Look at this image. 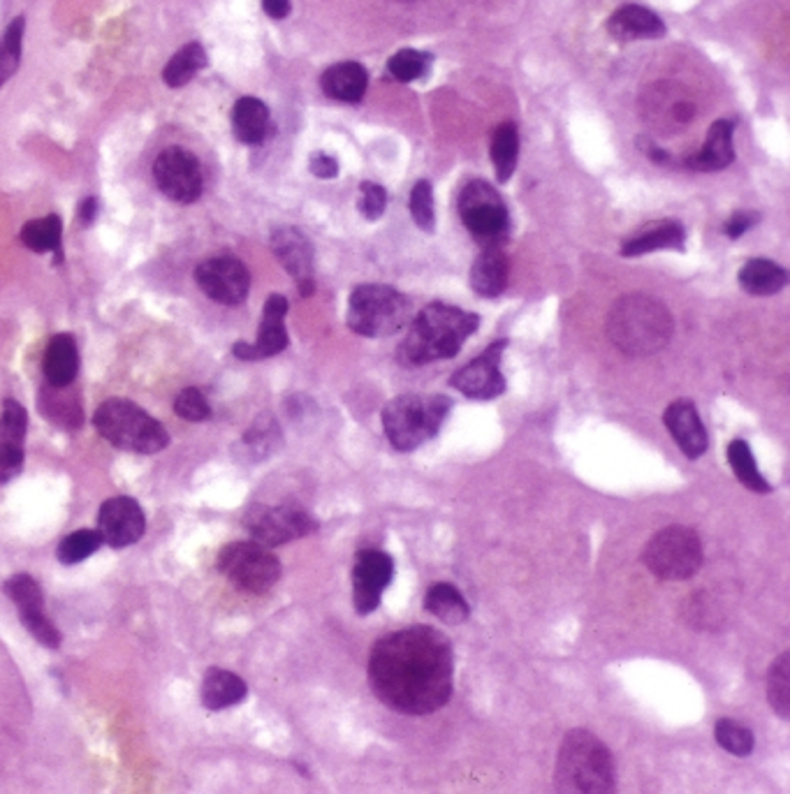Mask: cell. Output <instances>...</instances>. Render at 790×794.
I'll list each match as a JSON object with an SVG mask.
<instances>
[{
  "instance_id": "cell-41",
  "label": "cell",
  "mask_w": 790,
  "mask_h": 794,
  "mask_svg": "<svg viewBox=\"0 0 790 794\" xmlns=\"http://www.w3.org/2000/svg\"><path fill=\"white\" fill-rule=\"evenodd\" d=\"M430 64H432L430 54L415 49H401L388 60V70L397 81H401V84H409V81L422 79L427 74Z\"/></svg>"
},
{
  "instance_id": "cell-21",
  "label": "cell",
  "mask_w": 790,
  "mask_h": 794,
  "mask_svg": "<svg viewBox=\"0 0 790 794\" xmlns=\"http://www.w3.org/2000/svg\"><path fill=\"white\" fill-rule=\"evenodd\" d=\"M733 160V120L721 118L709 128L702 149L686 160V168H691L694 172H719L731 165Z\"/></svg>"
},
{
  "instance_id": "cell-25",
  "label": "cell",
  "mask_w": 790,
  "mask_h": 794,
  "mask_svg": "<svg viewBox=\"0 0 790 794\" xmlns=\"http://www.w3.org/2000/svg\"><path fill=\"white\" fill-rule=\"evenodd\" d=\"M686 232L675 220H661L644 226L636 237L628 239L621 246L623 257H636L654 251H684Z\"/></svg>"
},
{
  "instance_id": "cell-37",
  "label": "cell",
  "mask_w": 790,
  "mask_h": 794,
  "mask_svg": "<svg viewBox=\"0 0 790 794\" xmlns=\"http://www.w3.org/2000/svg\"><path fill=\"white\" fill-rule=\"evenodd\" d=\"M714 739L723 750L737 758H748L756 748L754 732L733 718H719L714 723Z\"/></svg>"
},
{
  "instance_id": "cell-35",
  "label": "cell",
  "mask_w": 790,
  "mask_h": 794,
  "mask_svg": "<svg viewBox=\"0 0 790 794\" xmlns=\"http://www.w3.org/2000/svg\"><path fill=\"white\" fill-rule=\"evenodd\" d=\"M767 702L781 721L790 718V654H783L772 663L767 675Z\"/></svg>"
},
{
  "instance_id": "cell-44",
  "label": "cell",
  "mask_w": 790,
  "mask_h": 794,
  "mask_svg": "<svg viewBox=\"0 0 790 794\" xmlns=\"http://www.w3.org/2000/svg\"><path fill=\"white\" fill-rule=\"evenodd\" d=\"M174 413L186 422H205L211 417V405L197 387H186L174 401Z\"/></svg>"
},
{
  "instance_id": "cell-13",
  "label": "cell",
  "mask_w": 790,
  "mask_h": 794,
  "mask_svg": "<svg viewBox=\"0 0 790 794\" xmlns=\"http://www.w3.org/2000/svg\"><path fill=\"white\" fill-rule=\"evenodd\" d=\"M195 283L209 299L226 303V307H239L249 297L251 274L239 257L218 255L197 264Z\"/></svg>"
},
{
  "instance_id": "cell-38",
  "label": "cell",
  "mask_w": 790,
  "mask_h": 794,
  "mask_svg": "<svg viewBox=\"0 0 790 794\" xmlns=\"http://www.w3.org/2000/svg\"><path fill=\"white\" fill-rule=\"evenodd\" d=\"M66 387H51L49 392L43 394V413L47 415V419H51L56 426H64V429H79L82 424V408L72 401L64 396Z\"/></svg>"
},
{
  "instance_id": "cell-18",
  "label": "cell",
  "mask_w": 790,
  "mask_h": 794,
  "mask_svg": "<svg viewBox=\"0 0 790 794\" xmlns=\"http://www.w3.org/2000/svg\"><path fill=\"white\" fill-rule=\"evenodd\" d=\"M286 315H288V299L283 295H270L265 311H262V322L257 330L255 343H234V357L257 361L267 359L288 348V330H286Z\"/></svg>"
},
{
  "instance_id": "cell-30",
  "label": "cell",
  "mask_w": 790,
  "mask_h": 794,
  "mask_svg": "<svg viewBox=\"0 0 790 794\" xmlns=\"http://www.w3.org/2000/svg\"><path fill=\"white\" fill-rule=\"evenodd\" d=\"M424 609L448 625H459L471 617L469 602H466V598L459 594V588H455L448 582L434 584L427 590V596H424Z\"/></svg>"
},
{
  "instance_id": "cell-10",
  "label": "cell",
  "mask_w": 790,
  "mask_h": 794,
  "mask_svg": "<svg viewBox=\"0 0 790 794\" xmlns=\"http://www.w3.org/2000/svg\"><path fill=\"white\" fill-rule=\"evenodd\" d=\"M459 216L482 246H501L511 232V216L503 197L488 181H471L459 195Z\"/></svg>"
},
{
  "instance_id": "cell-40",
  "label": "cell",
  "mask_w": 790,
  "mask_h": 794,
  "mask_svg": "<svg viewBox=\"0 0 790 794\" xmlns=\"http://www.w3.org/2000/svg\"><path fill=\"white\" fill-rule=\"evenodd\" d=\"M100 544H103V538H100L98 531H75L70 536L64 538V542L58 544L56 549V559L64 565H75L87 561L93 552H98Z\"/></svg>"
},
{
  "instance_id": "cell-48",
  "label": "cell",
  "mask_w": 790,
  "mask_h": 794,
  "mask_svg": "<svg viewBox=\"0 0 790 794\" xmlns=\"http://www.w3.org/2000/svg\"><path fill=\"white\" fill-rule=\"evenodd\" d=\"M311 172L318 179H336L339 176V162L328 153H316L311 158Z\"/></svg>"
},
{
  "instance_id": "cell-9",
  "label": "cell",
  "mask_w": 790,
  "mask_h": 794,
  "mask_svg": "<svg viewBox=\"0 0 790 794\" xmlns=\"http://www.w3.org/2000/svg\"><path fill=\"white\" fill-rule=\"evenodd\" d=\"M218 573L226 577L234 588L244 594H267L280 579L283 567L278 559L270 552V546L255 540L230 542L218 554Z\"/></svg>"
},
{
  "instance_id": "cell-36",
  "label": "cell",
  "mask_w": 790,
  "mask_h": 794,
  "mask_svg": "<svg viewBox=\"0 0 790 794\" xmlns=\"http://www.w3.org/2000/svg\"><path fill=\"white\" fill-rule=\"evenodd\" d=\"M280 442V431H278V424L274 422V417L265 415L260 417L251 429L244 434V438H241V447H244V452L253 459V461H260L270 457L276 447Z\"/></svg>"
},
{
  "instance_id": "cell-34",
  "label": "cell",
  "mask_w": 790,
  "mask_h": 794,
  "mask_svg": "<svg viewBox=\"0 0 790 794\" xmlns=\"http://www.w3.org/2000/svg\"><path fill=\"white\" fill-rule=\"evenodd\" d=\"M22 243L33 253H56L60 251V239H64V226L58 216L35 218L22 228Z\"/></svg>"
},
{
  "instance_id": "cell-29",
  "label": "cell",
  "mask_w": 790,
  "mask_h": 794,
  "mask_svg": "<svg viewBox=\"0 0 790 794\" xmlns=\"http://www.w3.org/2000/svg\"><path fill=\"white\" fill-rule=\"evenodd\" d=\"M737 278L744 292L754 297H772L786 288L788 272L772 260L756 257L744 264Z\"/></svg>"
},
{
  "instance_id": "cell-45",
  "label": "cell",
  "mask_w": 790,
  "mask_h": 794,
  "mask_svg": "<svg viewBox=\"0 0 790 794\" xmlns=\"http://www.w3.org/2000/svg\"><path fill=\"white\" fill-rule=\"evenodd\" d=\"M359 214L367 220H378L385 214V207H388V193H385L382 186L371 181H364L359 186Z\"/></svg>"
},
{
  "instance_id": "cell-32",
  "label": "cell",
  "mask_w": 790,
  "mask_h": 794,
  "mask_svg": "<svg viewBox=\"0 0 790 794\" xmlns=\"http://www.w3.org/2000/svg\"><path fill=\"white\" fill-rule=\"evenodd\" d=\"M202 68H207V51L202 49L199 43H191L186 47H181L168 60V66L163 70V81L170 89H181L186 87L188 81H193Z\"/></svg>"
},
{
  "instance_id": "cell-22",
  "label": "cell",
  "mask_w": 790,
  "mask_h": 794,
  "mask_svg": "<svg viewBox=\"0 0 790 794\" xmlns=\"http://www.w3.org/2000/svg\"><path fill=\"white\" fill-rule=\"evenodd\" d=\"M508 276H511L508 255L501 251V246H484L471 267V288L476 295L484 299H494L505 290Z\"/></svg>"
},
{
  "instance_id": "cell-46",
  "label": "cell",
  "mask_w": 790,
  "mask_h": 794,
  "mask_svg": "<svg viewBox=\"0 0 790 794\" xmlns=\"http://www.w3.org/2000/svg\"><path fill=\"white\" fill-rule=\"evenodd\" d=\"M24 468V445L0 442V484L10 482Z\"/></svg>"
},
{
  "instance_id": "cell-26",
  "label": "cell",
  "mask_w": 790,
  "mask_h": 794,
  "mask_svg": "<svg viewBox=\"0 0 790 794\" xmlns=\"http://www.w3.org/2000/svg\"><path fill=\"white\" fill-rule=\"evenodd\" d=\"M270 126H272L270 107L262 103V100L253 95L237 100V105L232 110V130L241 145L249 147L262 145L270 135Z\"/></svg>"
},
{
  "instance_id": "cell-20",
  "label": "cell",
  "mask_w": 790,
  "mask_h": 794,
  "mask_svg": "<svg viewBox=\"0 0 790 794\" xmlns=\"http://www.w3.org/2000/svg\"><path fill=\"white\" fill-rule=\"evenodd\" d=\"M663 422L679 450L686 454V459L696 461L707 452V445H709L707 429H705V424L698 415L694 401H688V399L673 401L665 408Z\"/></svg>"
},
{
  "instance_id": "cell-28",
  "label": "cell",
  "mask_w": 790,
  "mask_h": 794,
  "mask_svg": "<svg viewBox=\"0 0 790 794\" xmlns=\"http://www.w3.org/2000/svg\"><path fill=\"white\" fill-rule=\"evenodd\" d=\"M247 681L237 677L234 671L214 667L207 671L205 681H202V702H205L207 709L211 711H220V709H230L234 704H239L241 700L247 698Z\"/></svg>"
},
{
  "instance_id": "cell-33",
  "label": "cell",
  "mask_w": 790,
  "mask_h": 794,
  "mask_svg": "<svg viewBox=\"0 0 790 794\" xmlns=\"http://www.w3.org/2000/svg\"><path fill=\"white\" fill-rule=\"evenodd\" d=\"M728 463H731L733 473L748 488V492H756V494L772 492V486H769V482L758 471L756 459L752 454V447H748L746 440L737 438V440H733L731 445H728Z\"/></svg>"
},
{
  "instance_id": "cell-15",
  "label": "cell",
  "mask_w": 790,
  "mask_h": 794,
  "mask_svg": "<svg viewBox=\"0 0 790 794\" xmlns=\"http://www.w3.org/2000/svg\"><path fill=\"white\" fill-rule=\"evenodd\" d=\"M394 577V561L380 549L357 552L353 565V605L359 617H369L380 607L382 590Z\"/></svg>"
},
{
  "instance_id": "cell-49",
  "label": "cell",
  "mask_w": 790,
  "mask_h": 794,
  "mask_svg": "<svg viewBox=\"0 0 790 794\" xmlns=\"http://www.w3.org/2000/svg\"><path fill=\"white\" fill-rule=\"evenodd\" d=\"M262 8L272 19H286L290 14V0H262Z\"/></svg>"
},
{
  "instance_id": "cell-8",
  "label": "cell",
  "mask_w": 790,
  "mask_h": 794,
  "mask_svg": "<svg viewBox=\"0 0 790 794\" xmlns=\"http://www.w3.org/2000/svg\"><path fill=\"white\" fill-rule=\"evenodd\" d=\"M644 565L663 582H686L700 573L705 554L700 536L688 526H667L642 552Z\"/></svg>"
},
{
  "instance_id": "cell-43",
  "label": "cell",
  "mask_w": 790,
  "mask_h": 794,
  "mask_svg": "<svg viewBox=\"0 0 790 794\" xmlns=\"http://www.w3.org/2000/svg\"><path fill=\"white\" fill-rule=\"evenodd\" d=\"M411 216L415 226L424 232H434L436 211H434V191L430 181H417L411 193Z\"/></svg>"
},
{
  "instance_id": "cell-31",
  "label": "cell",
  "mask_w": 790,
  "mask_h": 794,
  "mask_svg": "<svg viewBox=\"0 0 790 794\" xmlns=\"http://www.w3.org/2000/svg\"><path fill=\"white\" fill-rule=\"evenodd\" d=\"M490 156H492V165L496 170L499 181L508 183L511 176L515 174L517 158H519V135H517L515 124H501L492 133Z\"/></svg>"
},
{
  "instance_id": "cell-50",
  "label": "cell",
  "mask_w": 790,
  "mask_h": 794,
  "mask_svg": "<svg viewBox=\"0 0 790 794\" xmlns=\"http://www.w3.org/2000/svg\"><path fill=\"white\" fill-rule=\"evenodd\" d=\"M95 216H98V199L87 197L82 205H79V220H82L84 226H91V222L95 220Z\"/></svg>"
},
{
  "instance_id": "cell-7",
  "label": "cell",
  "mask_w": 790,
  "mask_h": 794,
  "mask_svg": "<svg viewBox=\"0 0 790 794\" xmlns=\"http://www.w3.org/2000/svg\"><path fill=\"white\" fill-rule=\"evenodd\" d=\"M411 315L413 307L407 295H401L390 285L364 283L351 292L346 322L359 336L385 338L407 327Z\"/></svg>"
},
{
  "instance_id": "cell-1",
  "label": "cell",
  "mask_w": 790,
  "mask_h": 794,
  "mask_svg": "<svg viewBox=\"0 0 790 794\" xmlns=\"http://www.w3.org/2000/svg\"><path fill=\"white\" fill-rule=\"evenodd\" d=\"M369 686L380 704L403 716H430L453 698L455 651L432 625L382 635L369 656Z\"/></svg>"
},
{
  "instance_id": "cell-27",
  "label": "cell",
  "mask_w": 790,
  "mask_h": 794,
  "mask_svg": "<svg viewBox=\"0 0 790 794\" xmlns=\"http://www.w3.org/2000/svg\"><path fill=\"white\" fill-rule=\"evenodd\" d=\"M45 378L51 387H70L79 371L77 343L70 334H56L45 353Z\"/></svg>"
},
{
  "instance_id": "cell-4",
  "label": "cell",
  "mask_w": 790,
  "mask_h": 794,
  "mask_svg": "<svg viewBox=\"0 0 790 794\" xmlns=\"http://www.w3.org/2000/svg\"><path fill=\"white\" fill-rule=\"evenodd\" d=\"M557 792H580V794H607L617 790V767L610 748H607L594 732L577 727L563 737L557 773Z\"/></svg>"
},
{
  "instance_id": "cell-39",
  "label": "cell",
  "mask_w": 790,
  "mask_h": 794,
  "mask_svg": "<svg viewBox=\"0 0 790 794\" xmlns=\"http://www.w3.org/2000/svg\"><path fill=\"white\" fill-rule=\"evenodd\" d=\"M24 28H26V19L16 16L12 19L5 35L0 37V87L5 84V81L19 70V64H22Z\"/></svg>"
},
{
  "instance_id": "cell-47",
  "label": "cell",
  "mask_w": 790,
  "mask_h": 794,
  "mask_svg": "<svg viewBox=\"0 0 790 794\" xmlns=\"http://www.w3.org/2000/svg\"><path fill=\"white\" fill-rule=\"evenodd\" d=\"M756 220H758V214L737 211L731 220L725 222V234L731 239H740L746 230H752L756 226Z\"/></svg>"
},
{
  "instance_id": "cell-24",
  "label": "cell",
  "mask_w": 790,
  "mask_h": 794,
  "mask_svg": "<svg viewBox=\"0 0 790 794\" xmlns=\"http://www.w3.org/2000/svg\"><path fill=\"white\" fill-rule=\"evenodd\" d=\"M320 87L332 100L355 105L367 93L369 74L355 60H343V64H336L322 72Z\"/></svg>"
},
{
  "instance_id": "cell-12",
  "label": "cell",
  "mask_w": 790,
  "mask_h": 794,
  "mask_svg": "<svg viewBox=\"0 0 790 794\" xmlns=\"http://www.w3.org/2000/svg\"><path fill=\"white\" fill-rule=\"evenodd\" d=\"M153 181L165 197L179 205H193L205 191V174L199 160L184 147H170L153 162Z\"/></svg>"
},
{
  "instance_id": "cell-5",
  "label": "cell",
  "mask_w": 790,
  "mask_h": 794,
  "mask_svg": "<svg viewBox=\"0 0 790 794\" xmlns=\"http://www.w3.org/2000/svg\"><path fill=\"white\" fill-rule=\"evenodd\" d=\"M450 408L453 399L443 394H401L382 408V431L394 450L413 452L440 431Z\"/></svg>"
},
{
  "instance_id": "cell-19",
  "label": "cell",
  "mask_w": 790,
  "mask_h": 794,
  "mask_svg": "<svg viewBox=\"0 0 790 794\" xmlns=\"http://www.w3.org/2000/svg\"><path fill=\"white\" fill-rule=\"evenodd\" d=\"M272 251L299 288L301 297H311L316 290L313 278V246L309 237L297 228H276L272 232Z\"/></svg>"
},
{
  "instance_id": "cell-14",
  "label": "cell",
  "mask_w": 790,
  "mask_h": 794,
  "mask_svg": "<svg viewBox=\"0 0 790 794\" xmlns=\"http://www.w3.org/2000/svg\"><path fill=\"white\" fill-rule=\"evenodd\" d=\"M508 348V338H499L488 345L480 357L469 361L450 378V387L473 401H492L505 392V378L501 373L503 350Z\"/></svg>"
},
{
  "instance_id": "cell-2",
  "label": "cell",
  "mask_w": 790,
  "mask_h": 794,
  "mask_svg": "<svg viewBox=\"0 0 790 794\" xmlns=\"http://www.w3.org/2000/svg\"><path fill=\"white\" fill-rule=\"evenodd\" d=\"M478 327L480 318L476 313L434 301L413 318L407 338L399 345V361L407 366H424L453 359Z\"/></svg>"
},
{
  "instance_id": "cell-42",
  "label": "cell",
  "mask_w": 790,
  "mask_h": 794,
  "mask_svg": "<svg viewBox=\"0 0 790 794\" xmlns=\"http://www.w3.org/2000/svg\"><path fill=\"white\" fill-rule=\"evenodd\" d=\"M28 429V415L22 403L8 399L0 413V442L3 445H24Z\"/></svg>"
},
{
  "instance_id": "cell-6",
  "label": "cell",
  "mask_w": 790,
  "mask_h": 794,
  "mask_svg": "<svg viewBox=\"0 0 790 794\" xmlns=\"http://www.w3.org/2000/svg\"><path fill=\"white\" fill-rule=\"evenodd\" d=\"M95 431L118 450L156 454L170 445V434L156 417L128 399H107L93 415Z\"/></svg>"
},
{
  "instance_id": "cell-11",
  "label": "cell",
  "mask_w": 790,
  "mask_h": 794,
  "mask_svg": "<svg viewBox=\"0 0 790 794\" xmlns=\"http://www.w3.org/2000/svg\"><path fill=\"white\" fill-rule=\"evenodd\" d=\"M251 538L265 546H280L318 531V521L301 505H251L244 515Z\"/></svg>"
},
{
  "instance_id": "cell-16",
  "label": "cell",
  "mask_w": 790,
  "mask_h": 794,
  "mask_svg": "<svg viewBox=\"0 0 790 794\" xmlns=\"http://www.w3.org/2000/svg\"><path fill=\"white\" fill-rule=\"evenodd\" d=\"M5 594L16 605L19 619H22L28 633L39 644H45L47 648H58L60 633H58V628L49 621V617L45 614V598H43V588H39V584L26 573L14 575L12 579L5 582Z\"/></svg>"
},
{
  "instance_id": "cell-17",
  "label": "cell",
  "mask_w": 790,
  "mask_h": 794,
  "mask_svg": "<svg viewBox=\"0 0 790 794\" xmlns=\"http://www.w3.org/2000/svg\"><path fill=\"white\" fill-rule=\"evenodd\" d=\"M147 531L145 513L135 498L114 496L100 505L98 513V533L114 549L128 546L141 540Z\"/></svg>"
},
{
  "instance_id": "cell-3",
  "label": "cell",
  "mask_w": 790,
  "mask_h": 794,
  "mask_svg": "<svg viewBox=\"0 0 790 794\" xmlns=\"http://www.w3.org/2000/svg\"><path fill=\"white\" fill-rule=\"evenodd\" d=\"M605 330L621 355L650 357L671 343L675 320L656 297L633 292L615 301Z\"/></svg>"
},
{
  "instance_id": "cell-23",
  "label": "cell",
  "mask_w": 790,
  "mask_h": 794,
  "mask_svg": "<svg viewBox=\"0 0 790 794\" xmlns=\"http://www.w3.org/2000/svg\"><path fill=\"white\" fill-rule=\"evenodd\" d=\"M607 33L619 39V43H633V39L661 37L665 33V24L652 10L642 5H623L610 16Z\"/></svg>"
}]
</instances>
